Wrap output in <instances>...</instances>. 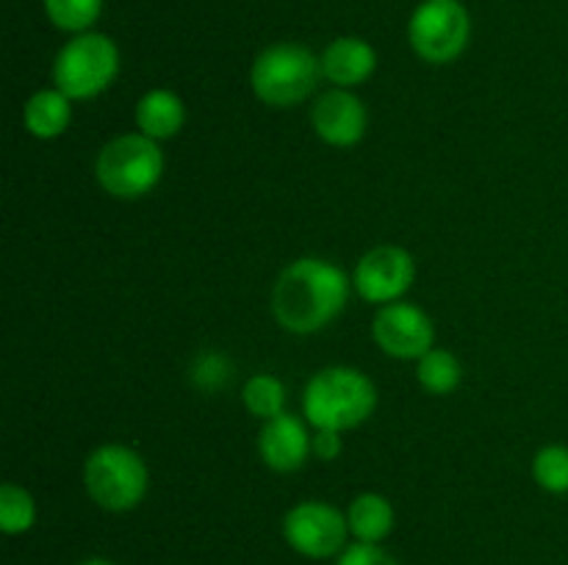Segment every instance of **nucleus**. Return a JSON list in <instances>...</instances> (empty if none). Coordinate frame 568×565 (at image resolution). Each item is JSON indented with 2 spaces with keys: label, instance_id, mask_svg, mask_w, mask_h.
Returning <instances> with one entry per match:
<instances>
[{
  "label": "nucleus",
  "instance_id": "19",
  "mask_svg": "<svg viewBox=\"0 0 568 565\" xmlns=\"http://www.w3.org/2000/svg\"><path fill=\"white\" fill-rule=\"evenodd\" d=\"M42 6L48 20L72 37L92 31V25L103 14V0H42Z\"/></svg>",
  "mask_w": 568,
  "mask_h": 565
},
{
  "label": "nucleus",
  "instance_id": "10",
  "mask_svg": "<svg viewBox=\"0 0 568 565\" xmlns=\"http://www.w3.org/2000/svg\"><path fill=\"white\" fill-rule=\"evenodd\" d=\"M372 338L388 358L419 360L436 343V327L419 305L399 299V302L381 305L372 319Z\"/></svg>",
  "mask_w": 568,
  "mask_h": 565
},
{
  "label": "nucleus",
  "instance_id": "23",
  "mask_svg": "<svg viewBox=\"0 0 568 565\" xmlns=\"http://www.w3.org/2000/svg\"><path fill=\"white\" fill-rule=\"evenodd\" d=\"M336 565H399L381 543H349L342 554H338Z\"/></svg>",
  "mask_w": 568,
  "mask_h": 565
},
{
  "label": "nucleus",
  "instance_id": "25",
  "mask_svg": "<svg viewBox=\"0 0 568 565\" xmlns=\"http://www.w3.org/2000/svg\"><path fill=\"white\" fill-rule=\"evenodd\" d=\"M78 565H116V563H111V559H105V557H89Z\"/></svg>",
  "mask_w": 568,
  "mask_h": 565
},
{
  "label": "nucleus",
  "instance_id": "22",
  "mask_svg": "<svg viewBox=\"0 0 568 565\" xmlns=\"http://www.w3.org/2000/svg\"><path fill=\"white\" fill-rule=\"evenodd\" d=\"M233 377L231 363L227 358H222L220 352H205L194 360L192 366V382L200 391H216V388H225L227 380Z\"/></svg>",
  "mask_w": 568,
  "mask_h": 565
},
{
  "label": "nucleus",
  "instance_id": "6",
  "mask_svg": "<svg viewBox=\"0 0 568 565\" xmlns=\"http://www.w3.org/2000/svg\"><path fill=\"white\" fill-rule=\"evenodd\" d=\"M120 75V48L100 31L75 33L61 44L53 61L55 89L70 100H92Z\"/></svg>",
  "mask_w": 568,
  "mask_h": 565
},
{
  "label": "nucleus",
  "instance_id": "13",
  "mask_svg": "<svg viewBox=\"0 0 568 565\" xmlns=\"http://www.w3.org/2000/svg\"><path fill=\"white\" fill-rule=\"evenodd\" d=\"M322 78L336 89H355L377 70V50L361 37H338L322 50Z\"/></svg>",
  "mask_w": 568,
  "mask_h": 565
},
{
  "label": "nucleus",
  "instance_id": "21",
  "mask_svg": "<svg viewBox=\"0 0 568 565\" xmlns=\"http://www.w3.org/2000/svg\"><path fill=\"white\" fill-rule=\"evenodd\" d=\"M532 480L538 487L555 496H566L568 493V446L564 443H549L541 446L532 458Z\"/></svg>",
  "mask_w": 568,
  "mask_h": 565
},
{
  "label": "nucleus",
  "instance_id": "17",
  "mask_svg": "<svg viewBox=\"0 0 568 565\" xmlns=\"http://www.w3.org/2000/svg\"><path fill=\"white\" fill-rule=\"evenodd\" d=\"M416 382L433 397H449L464 382V366L449 349L433 347L416 360Z\"/></svg>",
  "mask_w": 568,
  "mask_h": 565
},
{
  "label": "nucleus",
  "instance_id": "7",
  "mask_svg": "<svg viewBox=\"0 0 568 565\" xmlns=\"http://www.w3.org/2000/svg\"><path fill=\"white\" fill-rule=\"evenodd\" d=\"M471 39V17L460 0H422L408 20V42L433 66L453 64Z\"/></svg>",
  "mask_w": 568,
  "mask_h": 565
},
{
  "label": "nucleus",
  "instance_id": "4",
  "mask_svg": "<svg viewBox=\"0 0 568 565\" xmlns=\"http://www.w3.org/2000/svg\"><path fill=\"white\" fill-rule=\"evenodd\" d=\"M83 487L105 513H128L148 496L150 471L142 454L122 443H103L83 463Z\"/></svg>",
  "mask_w": 568,
  "mask_h": 565
},
{
  "label": "nucleus",
  "instance_id": "15",
  "mask_svg": "<svg viewBox=\"0 0 568 565\" xmlns=\"http://www.w3.org/2000/svg\"><path fill=\"white\" fill-rule=\"evenodd\" d=\"M72 122V100L61 89H39L22 109V125L33 138H59Z\"/></svg>",
  "mask_w": 568,
  "mask_h": 565
},
{
  "label": "nucleus",
  "instance_id": "5",
  "mask_svg": "<svg viewBox=\"0 0 568 565\" xmlns=\"http://www.w3.org/2000/svg\"><path fill=\"white\" fill-rule=\"evenodd\" d=\"M164 175V153L144 133H122L103 144L94 161L100 188L116 199L148 197Z\"/></svg>",
  "mask_w": 568,
  "mask_h": 565
},
{
  "label": "nucleus",
  "instance_id": "2",
  "mask_svg": "<svg viewBox=\"0 0 568 565\" xmlns=\"http://www.w3.org/2000/svg\"><path fill=\"white\" fill-rule=\"evenodd\" d=\"M377 386L353 366H327L316 371L303 391V415L314 430L347 432L372 419Z\"/></svg>",
  "mask_w": 568,
  "mask_h": 565
},
{
  "label": "nucleus",
  "instance_id": "24",
  "mask_svg": "<svg viewBox=\"0 0 568 565\" xmlns=\"http://www.w3.org/2000/svg\"><path fill=\"white\" fill-rule=\"evenodd\" d=\"M311 449L320 460H336L342 454L344 441L342 432L336 430H314V441H311Z\"/></svg>",
  "mask_w": 568,
  "mask_h": 565
},
{
  "label": "nucleus",
  "instance_id": "12",
  "mask_svg": "<svg viewBox=\"0 0 568 565\" xmlns=\"http://www.w3.org/2000/svg\"><path fill=\"white\" fill-rule=\"evenodd\" d=\"M311 441L314 435L308 432V421L292 413H281L261 427L258 454L266 469L277 471V474H292V471L303 469L308 454H314Z\"/></svg>",
  "mask_w": 568,
  "mask_h": 565
},
{
  "label": "nucleus",
  "instance_id": "16",
  "mask_svg": "<svg viewBox=\"0 0 568 565\" xmlns=\"http://www.w3.org/2000/svg\"><path fill=\"white\" fill-rule=\"evenodd\" d=\"M397 513L383 493H358L347 507L349 535L358 543H383L394 532Z\"/></svg>",
  "mask_w": 568,
  "mask_h": 565
},
{
  "label": "nucleus",
  "instance_id": "3",
  "mask_svg": "<svg viewBox=\"0 0 568 565\" xmlns=\"http://www.w3.org/2000/svg\"><path fill=\"white\" fill-rule=\"evenodd\" d=\"M322 61L300 42H275L261 50L250 70L253 94L270 109H294L314 94Z\"/></svg>",
  "mask_w": 568,
  "mask_h": 565
},
{
  "label": "nucleus",
  "instance_id": "9",
  "mask_svg": "<svg viewBox=\"0 0 568 565\" xmlns=\"http://www.w3.org/2000/svg\"><path fill=\"white\" fill-rule=\"evenodd\" d=\"M416 280V260L397 244H381L361 255L353 271V288L364 302L392 305L410 291Z\"/></svg>",
  "mask_w": 568,
  "mask_h": 565
},
{
  "label": "nucleus",
  "instance_id": "20",
  "mask_svg": "<svg viewBox=\"0 0 568 565\" xmlns=\"http://www.w3.org/2000/svg\"><path fill=\"white\" fill-rule=\"evenodd\" d=\"M37 524V502L22 485L6 482L0 487V530L6 535H26Z\"/></svg>",
  "mask_w": 568,
  "mask_h": 565
},
{
  "label": "nucleus",
  "instance_id": "11",
  "mask_svg": "<svg viewBox=\"0 0 568 565\" xmlns=\"http://www.w3.org/2000/svg\"><path fill=\"white\" fill-rule=\"evenodd\" d=\"M311 125L325 144L338 150L355 147L366 136L369 114L353 89H331L311 109Z\"/></svg>",
  "mask_w": 568,
  "mask_h": 565
},
{
  "label": "nucleus",
  "instance_id": "8",
  "mask_svg": "<svg viewBox=\"0 0 568 565\" xmlns=\"http://www.w3.org/2000/svg\"><path fill=\"white\" fill-rule=\"evenodd\" d=\"M347 537V513L327 502H300L283 515V541L308 559L338 557Z\"/></svg>",
  "mask_w": 568,
  "mask_h": 565
},
{
  "label": "nucleus",
  "instance_id": "1",
  "mask_svg": "<svg viewBox=\"0 0 568 565\" xmlns=\"http://www.w3.org/2000/svg\"><path fill=\"white\" fill-rule=\"evenodd\" d=\"M353 294V277L325 258H297L277 275L272 314L283 330L311 336L342 316Z\"/></svg>",
  "mask_w": 568,
  "mask_h": 565
},
{
  "label": "nucleus",
  "instance_id": "18",
  "mask_svg": "<svg viewBox=\"0 0 568 565\" xmlns=\"http://www.w3.org/2000/svg\"><path fill=\"white\" fill-rule=\"evenodd\" d=\"M242 402L255 419L270 421L286 413V386L275 374H253L244 382Z\"/></svg>",
  "mask_w": 568,
  "mask_h": 565
},
{
  "label": "nucleus",
  "instance_id": "14",
  "mask_svg": "<svg viewBox=\"0 0 568 565\" xmlns=\"http://www.w3.org/2000/svg\"><path fill=\"white\" fill-rule=\"evenodd\" d=\"M133 120H136L139 133L153 142H166L183 131L186 105H183L181 94H175L172 89H150L139 97Z\"/></svg>",
  "mask_w": 568,
  "mask_h": 565
}]
</instances>
